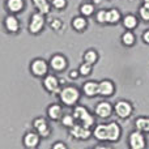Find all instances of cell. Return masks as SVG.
<instances>
[{
	"instance_id": "d4e9b609",
	"label": "cell",
	"mask_w": 149,
	"mask_h": 149,
	"mask_svg": "<svg viewBox=\"0 0 149 149\" xmlns=\"http://www.w3.org/2000/svg\"><path fill=\"white\" fill-rule=\"evenodd\" d=\"M122 18H123V16H122L120 10L118 8H110V9H107V24L115 25L118 22H122Z\"/></svg>"
},
{
	"instance_id": "74e56055",
	"label": "cell",
	"mask_w": 149,
	"mask_h": 149,
	"mask_svg": "<svg viewBox=\"0 0 149 149\" xmlns=\"http://www.w3.org/2000/svg\"><path fill=\"white\" fill-rule=\"evenodd\" d=\"M143 5H145V7L149 8V0H143Z\"/></svg>"
},
{
	"instance_id": "30bf717a",
	"label": "cell",
	"mask_w": 149,
	"mask_h": 149,
	"mask_svg": "<svg viewBox=\"0 0 149 149\" xmlns=\"http://www.w3.org/2000/svg\"><path fill=\"white\" fill-rule=\"evenodd\" d=\"M68 135L71 139L77 140V141H88L93 137V130L84 127L80 123H76L72 128L68 130Z\"/></svg>"
},
{
	"instance_id": "7c38bea8",
	"label": "cell",
	"mask_w": 149,
	"mask_h": 149,
	"mask_svg": "<svg viewBox=\"0 0 149 149\" xmlns=\"http://www.w3.org/2000/svg\"><path fill=\"white\" fill-rule=\"evenodd\" d=\"M116 92V85L111 79H103L98 81V97L107 100L113 97Z\"/></svg>"
},
{
	"instance_id": "44dd1931",
	"label": "cell",
	"mask_w": 149,
	"mask_h": 149,
	"mask_svg": "<svg viewBox=\"0 0 149 149\" xmlns=\"http://www.w3.org/2000/svg\"><path fill=\"white\" fill-rule=\"evenodd\" d=\"M134 127L135 130L143 132L145 135H149V116L140 115L134 120Z\"/></svg>"
},
{
	"instance_id": "f546056e",
	"label": "cell",
	"mask_w": 149,
	"mask_h": 149,
	"mask_svg": "<svg viewBox=\"0 0 149 149\" xmlns=\"http://www.w3.org/2000/svg\"><path fill=\"white\" fill-rule=\"evenodd\" d=\"M94 18L97 24H101V25L107 24V9H98L94 15Z\"/></svg>"
},
{
	"instance_id": "d590c367",
	"label": "cell",
	"mask_w": 149,
	"mask_h": 149,
	"mask_svg": "<svg viewBox=\"0 0 149 149\" xmlns=\"http://www.w3.org/2000/svg\"><path fill=\"white\" fill-rule=\"evenodd\" d=\"M93 149H114V147L110 143H98Z\"/></svg>"
},
{
	"instance_id": "83f0119b",
	"label": "cell",
	"mask_w": 149,
	"mask_h": 149,
	"mask_svg": "<svg viewBox=\"0 0 149 149\" xmlns=\"http://www.w3.org/2000/svg\"><path fill=\"white\" fill-rule=\"evenodd\" d=\"M59 123H60V126L64 127V128L68 131L70 128H72L77 122H76V119H74L72 113H64V115H63V118L60 119Z\"/></svg>"
},
{
	"instance_id": "7a4b0ae2",
	"label": "cell",
	"mask_w": 149,
	"mask_h": 149,
	"mask_svg": "<svg viewBox=\"0 0 149 149\" xmlns=\"http://www.w3.org/2000/svg\"><path fill=\"white\" fill-rule=\"evenodd\" d=\"M72 114L76 119L77 123L82 124L84 127H88V128L93 130L95 126H97V116L94 115L93 111H90L86 106L84 105H77L73 107Z\"/></svg>"
},
{
	"instance_id": "9c48e42d",
	"label": "cell",
	"mask_w": 149,
	"mask_h": 149,
	"mask_svg": "<svg viewBox=\"0 0 149 149\" xmlns=\"http://www.w3.org/2000/svg\"><path fill=\"white\" fill-rule=\"evenodd\" d=\"M45 25H46V16L36 10L34 13H31L30 18H29L28 31L31 36H38L41 31H43Z\"/></svg>"
},
{
	"instance_id": "603a6c76",
	"label": "cell",
	"mask_w": 149,
	"mask_h": 149,
	"mask_svg": "<svg viewBox=\"0 0 149 149\" xmlns=\"http://www.w3.org/2000/svg\"><path fill=\"white\" fill-rule=\"evenodd\" d=\"M31 3H33L37 12L42 13V15L47 16L51 12L52 5H51V1H49V0H31Z\"/></svg>"
},
{
	"instance_id": "7402d4cb",
	"label": "cell",
	"mask_w": 149,
	"mask_h": 149,
	"mask_svg": "<svg viewBox=\"0 0 149 149\" xmlns=\"http://www.w3.org/2000/svg\"><path fill=\"white\" fill-rule=\"evenodd\" d=\"M71 25H72V29L74 31L82 33V31H85L88 28V20H86V17H84V16H81V15L76 16V17L72 18Z\"/></svg>"
},
{
	"instance_id": "f1b7e54d",
	"label": "cell",
	"mask_w": 149,
	"mask_h": 149,
	"mask_svg": "<svg viewBox=\"0 0 149 149\" xmlns=\"http://www.w3.org/2000/svg\"><path fill=\"white\" fill-rule=\"evenodd\" d=\"M79 72L80 74H81V77H89L90 74L93 73V65L92 64H89V63H85V62H82L81 64L79 65Z\"/></svg>"
},
{
	"instance_id": "6da1fadb",
	"label": "cell",
	"mask_w": 149,
	"mask_h": 149,
	"mask_svg": "<svg viewBox=\"0 0 149 149\" xmlns=\"http://www.w3.org/2000/svg\"><path fill=\"white\" fill-rule=\"evenodd\" d=\"M81 95H82V92L80 88H77L76 85H72V84H67L62 88V90L58 94V98H59V102L64 107L73 109L74 106H77L80 103Z\"/></svg>"
},
{
	"instance_id": "e0dca14e",
	"label": "cell",
	"mask_w": 149,
	"mask_h": 149,
	"mask_svg": "<svg viewBox=\"0 0 149 149\" xmlns=\"http://www.w3.org/2000/svg\"><path fill=\"white\" fill-rule=\"evenodd\" d=\"M82 95L86 98H94L98 95V81L95 80H86L81 85Z\"/></svg>"
},
{
	"instance_id": "5b68a950",
	"label": "cell",
	"mask_w": 149,
	"mask_h": 149,
	"mask_svg": "<svg viewBox=\"0 0 149 149\" xmlns=\"http://www.w3.org/2000/svg\"><path fill=\"white\" fill-rule=\"evenodd\" d=\"M29 71H30L31 76L37 77V79H43L50 73V64L43 58H34L29 63Z\"/></svg>"
},
{
	"instance_id": "cb8c5ba5",
	"label": "cell",
	"mask_w": 149,
	"mask_h": 149,
	"mask_svg": "<svg viewBox=\"0 0 149 149\" xmlns=\"http://www.w3.org/2000/svg\"><path fill=\"white\" fill-rule=\"evenodd\" d=\"M98 60H100V54H98V51L95 49H88L82 54V62L85 63H89V64L94 65L98 63Z\"/></svg>"
},
{
	"instance_id": "2e32d148",
	"label": "cell",
	"mask_w": 149,
	"mask_h": 149,
	"mask_svg": "<svg viewBox=\"0 0 149 149\" xmlns=\"http://www.w3.org/2000/svg\"><path fill=\"white\" fill-rule=\"evenodd\" d=\"M42 137L37 134L34 130L31 131H26L22 136V145L26 149H36L41 145Z\"/></svg>"
},
{
	"instance_id": "484cf974",
	"label": "cell",
	"mask_w": 149,
	"mask_h": 149,
	"mask_svg": "<svg viewBox=\"0 0 149 149\" xmlns=\"http://www.w3.org/2000/svg\"><path fill=\"white\" fill-rule=\"evenodd\" d=\"M79 12H80V15L86 17V18L92 17L93 15H95V7H94V4L90 1L82 3V4L79 7Z\"/></svg>"
},
{
	"instance_id": "ab89813d",
	"label": "cell",
	"mask_w": 149,
	"mask_h": 149,
	"mask_svg": "<svg viewBox=\"0 0 149 149\" xmlns=\"http://www.w3.org/2000/svg\"><path fill=\"white\" fill-rule=\"evenodd\" d=\"M36 149H38V148H36Z\"/></svg>"
},
{
	"instance_id": "d6a6232c",
	"label": "cell",
	"mask_w": 149,
	"mask_h": 149,
	"mask_svg": "<svg viewBox=\"0 0 149 149\" xmlns=\"http://www.w3.org/2000/svg\"><path fill=\"white\" fill-rule=\"evenodd\" d=\"M50 28L55 31H59L60 29L63 28V21L60 20V18H52V20L50 21Z\"/></svg>"
},
{
	"instance_id": "8992f818",
	"label": "cell",
	"mask_w": 149,
	"mask_h": 149,
	"mask_svg": "<svg viewBox=\"0 0 149 149\" xmlns=\"http://www.w3.org/2000/svg\"><path fill=\"white\" fill-rule=\"evenodd\" d=\"M64 80L59 79L55 73H49L46 77L42 79V86L49 94H59L62 88L64 86Z\"/></svg>"
},
{
	"instance_id": "3957f363",
	"label": "cell",
	"mask_w": 149,
	"mask_h": 149,
	"mask_svg": "<svg viewBox=\"0 0 149 149\" xmlns=\"http://www.w3.org/2000/svg\"><path fill=\"white\" fill-rule=\"evenodd\" d=\"M135 106L128 100H118L114 103V114L120 120H127L134 115Z\"/></svg>"
},
{
	"instance_id": "4316f807",
	"label": "cell",
	"mask_w": 149,
	"mask_h": 149,
	"mask_svg": "<svg viewBox=\"0 0 149 149\" xmlns=\"http://www.w3.org/2000/svg\"><path fill=\"white\" fill-rule=\"evenodd\" d=\"M120 42L123 46L126 47H132L136 43V36L134 34L132 30H126L120 37Z\"/></svg>"
},
{
	"instance_id": "52a82bcc",
	"label": "cell",
	"mask_w": 149,
	"mask_h": 149,
	"mask_svg": "<svg viewBox=\"0 0 149 149\" xmlns=\"http://www.w3.org/2000/svg\"><path fill=\"white\" fill-rule=\"evenodd\" d=\"M127 147L128 149H147L148 148V139L147 135L143 132L134 130L127 136Z\"/></svg>"
},
{
	"instance_id": "4fadbf2b",
	"label": "cell",
	"mask_w": 149,
	"mask_h": 149,
	"mask_svg": "<svg viewBox=\"0 0 149 149\" xmlns=\"http://www.w3.org/2000/svg\"><path fill=\"white\" fill-rule=\"evenodd\" d=\"M107 132H109V143L110 144H116L120 141L123 136V128L116 120L107 122Z\"/></svg>"
},
{
	"instance_id": "ac0fdd59",
	"label": "cell",
	"mask_w": 149,
	"mask_h": 149,
	"mask_svg": "<svg viewBox=\"0 0 149 149\" xmlns=\"http://www.w3.org/2000/svg\"><path fill=\"white\" fill-rule=\"evenodd\" d=\"M93 137L98 143H109L107 123H97V126L93 128Z\"/></svg>"
},
{
	"instance_id": "8d00e7d4",
	"label": "cell",
	"mask_w": 149,
	"mask_h": 149,
	"mask_svg": "<svg viewBox=\"0 0 149 149\" xmlns=\"http://www.w3.org/2000/svg\"><path fill=\"white\" fill-rule=\"evenodd\" d=\"M141 39H143V42H144L145 45H149V29H147V30L143 31Z\"/></svg>"
},
{
	"instance_id": "ba28073f",
	"label": "cell",
	"mask_w": 149,
	"mask_h": 149,
	"mask_svg": "<svg viewBox=\"0 0 149 149\" xmlns=\"http://www.w3.org/2000/svg\"><path fill=\"white\" fill-rule=\"evenodd\" d=\"M93 113L101 120H107L114 115V103L107 100H101L95 103Z\"/></svg>"
},
{
	"instance_id": "d6986e66",
	"label": "cell",
	"mask_w": 149,
	"mask_h": 149,
	"mask_svg": "<svg viewBox=\"0 0 149 149\" xmlns=\"http://www.w3.org/2000/svg\"><path fill=\"white\" fill-rule=\"evenodd\" d=\"M4 5L9 15H18L25 9V0H5Z\"/></svg>"
},
{
	"instance_id": "5bb4252c",
	"label": "cell",
	"mask_w": 149,
	"mask_h": 149,
	"mask_svg": "<svg viewBox=\"0 0 149 149\" xmlns=\"http://www.w3.org/2000/svg\"><path fill=\"white\" fill-rule=\"evenodd\" d=\"M63 115H64V110L60 102H52L46 107V118L50 122H60Z\"/></svg>"
},
{
	"instance_id": "9a60e30c",
	"label": "cell",
	"mask_w": 149,
	"mask_h": 149,
	"mask_svg": "<svg viewBox=\"0 0 149 149\" xmlns=\"http://www.w3.org/2000/svg\"><path fill=\"white\" fill-rule=\"evenodd\" d=\"M3 26L8 34H17L21 30V24L18 17L16 15H9V13L3 20Z\"/></svg>"
},
{
	"instance_id": "8fae6325",
	"label": "cell",
	"mask_w": 149,
	"mask_h": 149,
	"mask_svg": "<svg viewBox=\"0 0 149 149\" xmlns=\"http://www.w3.org/2000/svg\"><path fill=\"white\" fill-rule=\"evenodd\" d=\"M49 64H50V70L55 73H60L64 72L68 68V59L64 54H60V52H56V54H52L51 58L49 59Z\"/></svg>"
},
{
	"instance_id": "ffe728a7",
	"label": "cell",
	"mask_w": 149,
	"mask_h": 149,
	"mask_svg": "<svg viewBox=\"0 0 149 149\" xmlns=\"http://www.w3.org/2000/svg\"><path fill=\"white\" fill-rule=\"evenodd\" d=\"M122 25L126 30H134L139 26V17L132 13H127L126 16H123L122 18Z\"/></svg>"
},
{
	"instance_id": "1f68e13d",
	"label": "cell",
	"mask_w": 149,
	"mask_h": 149,
	"mask_svg": "<svg viewBox=\"0 0 149 149\" xmlns=\"http://www.w3.org/2000/svg\"><path fill=\"white\" fill-rule=\"evenodd\" d=\"M139 17L145 22H149V8L145 5H141L139 8Z\"/></svg>"
},
{
	"instance_id": "f35d334b",
	"label": "cell",
	"mask_w": 149,
	"mask_h": 149,
	"mask_svg": "<svg viewBox=\"0 0 149 149\" xmlns=\"http://www.w3.org/2000/svg\"><path fill=\"white\" fill-rule=\"evenodd\" d=\"M88 1H90V0H88Z\"/></svg>"
},
{
	"instance_id": "4dcf8cb0",
	"label": "cell",
	"mask_w": 149,
	"mask_h": 149,
	"mask_svg": "<svg viewBox=\"0 0 149 149\" xmlns=\"http://www.w3.org/2000/svg\"><path fill=\"white\" fill-rule=\"evenodd\" d=\"M51 5L54 9L56 10H63L67 8L68 0H51Z\"/></svg>"
},
{
	"instance_id": "836d02e7",
	"label": "cell",
	"mask_w": 149,
	"mask_h": 149,
	"mask_svg": "<svg viewBox=\"0 0 149 149\" xmlns=\"http://www.w3.org/2000/svg\"><path fill=\"white\" fill-rule=\"evenodd\" d=\"M50 149H70V148H68V145L65 144L64 141L58 140V141L52 143V145H51V148H50Z\"/></svg>"
},
{
	"instance_id": "e575fe53",
	"label": "cell",
	"mask_w": 149,
	"mask_h": 149,
	"mask_svg": "<svg viewBox=\"0 0 149 149\" xmlns=\"http://www.w3.org/2000/svg\"><path fill=\"white\" fill-rule=\"evenodd\" d=\"M68 77H70V80L74 81V80H77L79 77H81V74H80L79 70H71L70 72H68Z\"/></svg>"
},
{
	"instance_id": "277c9868",
	"label": "cell",
	"mask_w": 149,
	"mask_h": 149,
	"mask_svg": "<svg viewBox=\"0 0 149 149\" xmlns=\"http://www.w3.org/2000/svg\"><path fill=\"white\" fill-rule=\"evenodd\" d=\"M31 128L42 137V140H46L51 136L52 134V127L51 123L47 118L45 116H36L31 120Z\"/></svg>"
}]
</instances>
